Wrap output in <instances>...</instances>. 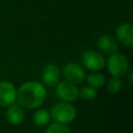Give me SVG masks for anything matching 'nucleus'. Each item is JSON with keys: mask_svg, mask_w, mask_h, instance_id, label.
I'll return each mask as SVG.
<instances>
[{"mask_svg": "<svg viewBox=\"0 0 133 133\" xmlns=\"http://www.w3.org/2000/svg\"><path fill=\"white\" fill-rule=\"evenodd\" d=\"M46 96L47 91L42 83L38 81H27L19 87L16 100H18L20 106L34 109L45 102Z\"/></svg>", "mask_w": 133, "mask_h": 133, "instance_id": "obj_1", "label": "nucleus"}, {"mask_svg": "<svg viewBox=\"0 0 133 133\" xmlns=\"http://www.w3.org/2000/svg\"><path fill=\"white\" fill-rule=\"evenodd\" d=\"M77 114V110L75 106L69 102H58L54 104L50 110V117L54 121V123L68 125L72 123Z\"/></svg>", "mask_w": 133, "mask_h": 133, "instance_id": "obj_2", "label": "nucleus"}, {"mask_svg": "<svg viewBox=\"0 0 133 133\" xmlns=\"http://www.w3.org/2000/svg\"><path fill=\"white\" fill-rule=\"evenodd\" d=\"M129 62L126 55L122 53H113L107 60V70L113 77H121L128 71Z\"/></svg>", "mask_w": 133, "mask_h": 133, "instance_id": "obj_3", "label": "nucleus"}, {"mask_svg": "<svg viewBox=\"0 0 133 133\" xmlns=\"http://www.w3.org/2000/svg\"><path fill=\"white\" fill-rule=\"evenodd\" d=\"M81 61L83 65L91 71V72H98L102 70L105 65V58L104 56L97 51L94 50H87L82 54Z\"/></svg>", "mask_w": 133, "mask_h": 133, "instance_id": "obj_4", "label": "nucleus"}, {"mask_svg": "<svg viewBox=\"0 0 133 133\" xmlns=\"http://www.w3.org/2000/svg\"><path fill=\"white\" fill-rule=\"evenodd\" d=\"M62 76L65 79V81L73 84H79L85 79L86 75L83 68L80 64L75 62H70L63 66Z\"/></svg>", "mask_w": 133, "mask_h": 133, "instance_id": "obj_5", "label": "nucleus"}, {"mask_svg": "<svg viewBox=\"0 0 133 133\" xmlns=\"http://www.w3.org/2000/svg\"><path fill=\"white\" fill-rule=\"evenodd\" d=\"M56 95L60 100H62L63 102H69V103L76 101L79 97L78 88L76 84L70 83L68 81L59 82L56 85Z\"/></svg>", "mask_w": 133, "mask_h": 133, "instance_id": "obj_6", "label": "nucleus"}, {"mask_svg": "<svg viewBox=\"0 0 133 133\" xmlns=\"http://www.w3.org/2000/svg\"><path fill=\"white\" fill-rule=\"evenodd\" d=\"M17 90L15 85L9 81H0V106L7 107L15 103Z\"/></svg>", "mask_w": 133, "mask_h": 133, "instance_id": "obj_7", "label": "nucleus"}, {"mask_svg": "<svg viewBox=\"0 0 133 133\" xmlns=\"http://www.w3.org/2000/svg\"><path fill=\"white\" fill-rule=\"evenodd\" d=\"M42 80L48 86H56L60 80V71L54 63H48L42 71Z\"/></svg>", "mask_w": 133, "mask_h": 133, "instance_id": "obj_8", "label": "nucleus"}, {"mask_svg": "<svg viewBox=\"0 0 133 133\" xmlns=\"http://www.w3.org/2000/svg\"><path fill=\"white\" fill-rule=\"evenodd\" d=\"M5 118L12 126L21 125L25 119V112L22 106L15 103L7 106V109L5 111Z\"/></svg>", "mask_w": 133, "mask_h": 133, "instance_id": "obj_9", "label": "nucleus"}, {"mask_svg": "<svg viewBox=\"0 0 133 133\" xmlns=\"http://www.w3.org/2000/svg\"><path fill=\"white\" fill-rule=\"evenodd\" d=\"M117 39L125 46L133 45V26L130 23H123L116 28Z\"/></svg>", "mask_w": 133, "mask_h": 133, "instance_id": "obj_10", "label": "nucleus"}, {"mask_svg": "<svg viewBox=\"0 0 133 133\" xmlns=\"http://www.w3.org/2000/svg\"><path fill=\"white\" fill-rule=\"evenodd\" d=\"M97 46L100 50H102L104 53L106 54H113V53H116L117 51V48H118V45L116 43V39L111 36V35H102L98 38V42H97Z\"/></svg>", "mask_w": 133, "mask_h": 133, "instance_id": "obj_11", "label": "nucleus"}, {"mask_svg": "<svg viewBox=\"0 0 133 133\" xmlns=\"http://www.w3.org/2000/svg\"><path fill=\"white\" fill-rule=\"evenodd\" d=\"M50 112L47 109H38L33 114V123L37 127H44L47 126L50 122Z\"/></svg>", "mask_w": 133, "mask_h": 133, "instance_id": "obj_12", "label": "nucleus"}, {"mask_svg": "<svg viewBox=\"0 0 133 133\" xmlns=\"http://www.w3.org/2000/svg\"><path fill=\"white\" fill-rule=\"evenodd\" d=\"M85 79L88 83L89 86L94 87V88H98V87H101L104 85L105 83V78L103 75L101 74H98V73H92V74H89L88 76H85Z\"/></svg>", "mask_w": 133, "mask_h": 133, "instance_id": "obj_13", "label": "nucleus"}, {"mask_svg": "<svg viewBox=\"0 0 133 133\" xmlns=\"http://www.w3.org/2000/svg\"><path fill=\"white\" fill-rule=\"evenodd\" d=\"M78 95L81 99H83L85 101H91L97 97L98 91L96 88L87 85V86H83L80 89H78Z\"/></svg>", "mask_w": 133, "mask_h": 133, "instance_id": "obj_14", "label": "nucleus"}, {"mask_svg": "<svg viewBox=\"0 0 133 133\" xmlns=\"http://www.w3.org/2000/svg\"><path fill=\"white\" fill-rule=\"evenodd\" d=\"M123 86L122 80L118 77H112L107 81V89L111 94H117L121 91Z\"/></svg>", "mask_w": 133, "mask_h": 133, "instance_id": "obj_15", "label": "nucleus"}, {"mask_svg": "<svg viewBox=\"0 0 133 133\" xmlns=\"http://www.w3.org/2000/svg\"><path fill=\"white\" fill-rule=\"evenodd\" d=\"M45 133H71V130L68 125L53 123L47 127Z\"/></svg>", "mask_w": 133, "mask_h": 133, "instance_id": "obj_16", "label": "nucleus"}]
</instances>
